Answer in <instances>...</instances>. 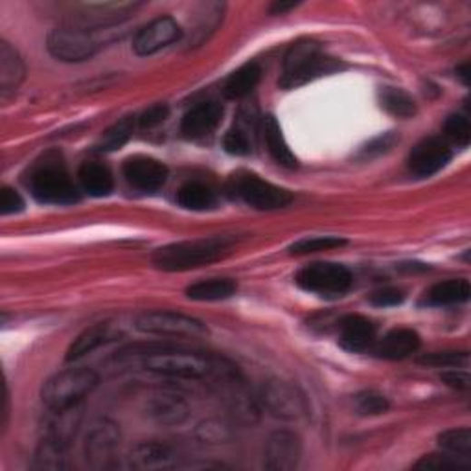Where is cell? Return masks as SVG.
<instances>
[{
	"label": "cell",
	"instance_id": "cell-1",
	"mask_svg": "<svg viewBox=\"0 0 471 471\" xmlns=\"http://www.w3.org/2000/svg\"><path fill=\"white\" fill-rule=\"evenodd\" d=\"M234 245L232 238L214 236L190 241H179L161 247L153 254V263L157 269L168 273H182L191 269L205 267L225 258Z\"/></svg>",
	"mask_w": 471,
	"mask_h": 471
},
{
	"label": "cell",
	"instance_id": "cell-42",
	"mask_svg": "<svg viewBox=\"0 0 471 471\" xmlns=\"http://www.w3.org/2000/svg\"><path fill=\"white\" fill-rule=\"evenodd\" d=\"M397 141H399V139H397L396 132L379 134V137H376L372 142H368V144L363 148L361 155L367 157V159H370V157H379V155L390 152Z\"/></svg>",
	"mask_w": 471,
	"mask_h": 471
},
{
	"label": "cell",
	"instance_id": "cell-27",
	"mask_svg": "<svg viewBox=\"0 0 471 471\" xmlns=\"http://www.w3.org/2000/svg\"><path fill=\"white\" fill-rule=\"evenodd\" d=\"M54 413H55V418L48 424L46 438H50L55 444L66 447L74 440V437L78 433V427L82 424L80 406H74V407H69V409H61V411H54Z\"/></svg>",
	"mask_w": 471,
	"mask_h": 471
},
{
	"label": "cell",
	"instance_id": "cell-31",
	"mask_svg": "<svg viewBox=\"0 0 471 471\" xmlns=\"http://www.w3.org/2000/svg\"><path fill=\"white\" fill-rule=\"evenodd\" d=\"M381 107L396 118H413L417 114V103L411 94L396 87H383L379 91Z\"/></svg>",
	"mask_w": 471,
	"mask_h": 471
},
{
	"label": "cell",
	"instance_id": "cell-43",
	"mask_svg": "<svg viewBox=\"0 0 471 471\" xmlns=\"http://www.w3.org/2000/svg\"><path fill=\"white\" fill-rule=\"evenodd\" d=\"M403 299H406V295H403L399 289L385 288V289H379V291L372 293L370 302H372L374 306H378V308H392V306L401 304Z\"/></svg>",
	"mask_w": 471,
	"mask_h": 471
},
{
	"label": "cell",
	"instance_id": "cell-44",
	"mask_svg": "<svg viewBox=\"0 0 471 471\" xmlns=\"http://www.w3.org/2000/svg\"><path fill=\"white\" fill-rule=\"evenodd\" d=\"M168 105H164V103H155V105H152V107H148L144 113H142V116H141V125L142 127H148V129H152V127H155V125H159V123H162L166 118H168Z\"/></svg>",
	"mask_w": 471,
	"mask_h": 471
},
{
	"label": "cell",
	"instance_id": "cell-15",
	"mask_svg": "<svg viewBox=\"0 0 471 471\" xmlns=\"http://www.w3.org/2000/svg\"><path fill=\"white\" fill-rule=\"evenodd\" d=\"M182 35L179 23L172 17H159L144 26L132 41V50L139 55H153L177 43Z\"/></svg>",
	"mask_w": 471,
	"mask_h": 471
},
{
	"label": "cell",
	"instance_id": "cell-10",
	"mask_svg": "<svg viewBox=\"0 0 471 471\" xmlns=\"http://www.w3.org/2000/svg\"><path fill=\"white\" fill-rule=\"evenodd\" d=\"M261 403L280 420H299L306 417V399L297 387L282 379H271L261 387Z\"/></svg>",
	"mask_w": 471,
	"mask_h": 471
},
{
	"label": "cell",
	"instance_id": "cell-39",
	"mask_svg": "<svg viewBox=\"0 0 471 471\" xmlns=\"http://www.w3.org/2000/svg\"><path fill=\"white\" fill-rule=\"evenodd\" d=\"M444 132H446L447 141H451L453 144H456L460 148H466L469 144V139H471L469 120L466 116H460V114H453L446 120Z\"/></svg>",
	"mask_w": 471,
	"mask_h": 471
},
{
	"label": "cell",
	"instance_id": "cell-35",
	"mask_svg": "<svg viewBox=\"0 0 471 471\" xmlns=\"http://www.w3.org/2000/svg\"><path fill=\"white\" fill-rule=\"evenodd\" d=\"M417 469H437V471H467L469 469V460L455 456L447 451L442 453H433L427 456H422L417 464Z\"/></svg>",
	"mask_w": 471,
	"mask_h": 471
},
{
	"label": "cell",
	"instance_id": "cell-4",
	"mask_svg": "<svg viewBox=\"0 0 471 471\" xmlns=\"http://www.w3.org/2000/svg\"><path fill=\"white\" fill-rule=\"evenodd\" d=\"M98 385V376L91 368H69L52 376L41 390V399L52 411L80 406V401Z\"/></svg>",
	"mask_w": 471,
	"mask_h": 471
},
{
	"label": "cell",
	"instance_id": "cell-32",
	"mask_svg": "<svg viewBox=\"0 0 471 471\" xmlns=\"http://www.w3.org/2000/svg\"><path fill=\"white\" fill-rule=\"evenodd\" d=\"M132 131H134V118L132 116H125V118L118 120L116 123H113L102 134L100 141L96 142V150L98 152H105V153L120 150L132 137Z\"/></svg>",
	"mask_w": 471,
	"mask_h": 471
},
{
	"label": "cell",
	"instance_id": "cell-12",
	"mask_svg": "<svg viewBox=\"0 0 471 471\" xmlns=\"http://www.w3.org/2000/svg\"><path fill=\"white\" fill-rule=\"evenodd\" d=\"M137 8L139 3H94V5H82L73 15L74 28L93 30V28H107L113 25H120L122 21L129 19Z\"/></svg>",
	"mask_w": 471,
	"mask_h": 471
},
{
	"label": "cell",
	"instance_id": "cell-23",
	"mask_svg": "<svg viewBox=\"0 0 471 471\" xmlns=\"http://www.w3.org/2000/svg\"><path fill=\"white\" fill-rule=\"evenodd\" d=\"M261 132H263V141H265V146H267V152L269 155L273 157V161L284 168H297V157L295 153L291 152L284 132H282V127L279 123V120L269 114L263 118V123H261Z\"/></svg>",
	"mask_w": 471,
	"mask_h": 471
},
{
	"label": "cell",
	"instance_id": "cell-22",
	"mask_svg": "<svg viewBox=\"0 0 471 471\" xmlns=\"http://www.w3.org/2000/svg\"><path fill=\"white\" fill-rule=\"evenodd\" d=\"M25 61L19 52L8 41L0 43V94L3 98L15 94L25 80Z\"/></svg>",
	"mask_w": 471,
	"mask_h": 471
},
{
	"label": "cell",
	"instance_id": "cell-20",
	"mask_svg": "<svg viewBox=\"0 0 471 471\" xmlns=\"http://www.w3.org/2000/svg\"><path fill=\"white\" fill-rule=\"evenodd\" d=\"M339 343L348 352H365L376 343V326L361 315H348L339 326Z\"/></svg>",
	"mask_w": 471,
	"mask_h": 471
},
{
	"label": "cell",
	"instance_id": "cell-41",
	"mask_svg": "<svg viewBox=\"0 0 471 471\" xmlns=\"http://www.w3.org/2000/svg\"><path fill=\"white\" fill-rule=\"evenodd\" d=\"M23 211L25 199L21 197V193L10 186H5L3 191H0V212H3V216H12Z\"/></svg>",
	"mask_w": 471,
	"mask_h": 471
},
{
	"label": "cell",
	"instance_id": "cell-21",
	"mask_svg": "<svg viewBox=\"0 0 471 471\" xmlns=\"http://www.w3.org/2000/svg\"><path fill=\"white\" fill-rule=\"evenodd\" d=\"M129 464L134 469L141 471H159V469H172L177 466L175 453L157 442H142L134 446L129 455Z\"/></svg>",
	"mask_w": 471,
	"mask_h": 471
},
{
	"label": "cell",
	"instance_id": "cell-6",
	"mask_svg": "<svg viewBox=\"0 0 471 471\" xmlns=\"http://www.w3.org/2000/svg\"><path fill=\"white\" fill-rule=\"evenodd\" d=\"M229 193L256 211H279L293 201V195L286 188L267 182L249 172H238L231 177Z\"/></svg>",
	"mask_w": 471,
	"mask_h": 471
},
{
	"label": "cell",
	"instance_id": "cell-19",
	"mask_svg": "<svg viewBox=\"0 0 471 471\" xmlns=\"http://www.w3.org/2000/svg\"><path fill=\"white\" fill-rule=\"evenodd\" d=\"M148 417L161 426H179L190 417V407L175 392H157L148 401Z\"/></svg>",
	"mask_w": 471,
	"mask_h": 471
},
{
	"label": "cell",
	"instance_id": "cell-47",
	"mask_svg": "<svg viewBox=\"0 0 471 471\" xmlns=\"http://www.w3.org/2000/svg\"><path fill=\"white\" fill-rule=\"evenodd\" d=\"M293 8H297V3H275V5L271 6V12L277 14V15H282V14L293 10Z\"/></svg>",
	"mask_w": 471,
	"mask_h": 471
},
{
	"label": "cell",
	"instance_id": "cell-17",
	"mask_svg": "<svg viewBox=\"0 0 471 471\" xmlns=\"http://www.w3.org/2000/svg\"><path fill=\"white\" fill-rule=\"evenodd\" d=\"M223 105L218 102H203L191 107L181 123V131L186 139L199 141L212 134L223 118Z\"/></svg>",
	"mask_w": 471,
	"mask_h": 471
},
{
	"label": "cell",
	"instance_id": "cell-8",
	"mask_svg": "<svg viewBox=\"0 0 471 471\" xmlns=\"http://www.w3.org/2000/svg\"><path fill=\"white\" fill-rule=\"evenodd\" d=\"M297 284L308 293L320 297H341L350 289L352 275L341 263L317 261L300 269Z\"/></svg>",
	"mask_w": 471,
	"mask_h": 471
},
{
	"label": "cell",
	"instance_id": "cell-14",
	"mask_svg": "<svg viewBox=\"0 0 471 471\" xmlns=\"http://www.w3.org/2000/svg\"><path fill=\"white\" fill-rule=\"evenodd\" d=\"M302 456V442L293 431H275L265 446V467L275 471H291Z\"/></svg>",
	"mask_w": 471,
	"mask_h": 471
},
{
	"label": "cell",
	"instance_id": "cell-3",
	"mask_svg": "<svg viewBox=\"0 0 471 471\" xmlns=\"http://www.w3.org/2000/svg\"><path fill=\"white\" fill-rule=\"evenodd\" d=\"M341 64L324 55L320 44L313 39L297 41L284 59V71L280 78L282 89H299L322 74L339 71Z\"/></svg>",
	"mask_w": 471,
	"mask_h": 471
},
{
	"label": "cell",
	"instance_id": "cell-37",
	"mask_svg": "<svg viewBox=\"0 0 471 471\" xmlns=\"http://www.w3.org/2000/svg\"><path fill=\"white\" fill-rule=\"evenodd\" d=\"M356 411L363 417H378L388 411V399L374 390L359 392L356 397Z\"/></svg>",
	"mask_w": 471,
	"mask_h": 471
},
{
	"label": "cell",
	"instance_id": "cell-29",
	"mask_svg": "<svg viewBox=\"0 0 471 471\" xmlns=\"http://www.w3.org/2000/svg\"><path fill=\"white\" fill-rule=\"evenodd\" d=\"M261 78V69L256 63H247L243 66H240L238 71H234L229 80L225 82L223 93L227 98L231 100H240L245 98L247 94H250L254 91V87L258 85Z\"/></svg>",
	"mask_w": 471,
	"mask_h": 471
},
{
	"label": "cell",
	"instance_id": "cell-2",
	"mask_svg": "<svg viewBox=\"0 0 471 471\" xmlns=\"http://www.w3.org/2000/svg\"><path fill=\"white\" fill-rule=\"evenodd\" d=\"M32 195L44 205H74L80 201V191L66 172L63 161L55 155L43 157L28 175Z\"/></svg>",
	"mask_w": 471,
	"mask_h": 471
},
{
	"label": "cell",
	"instance_id": "cell-28",
	"mask_svg": "<svg viewBox=\"0 0 471 471\" xmlns=\"http://www.w3.org/2000/svg\"><path fill=\"white\" fill-rule=\"evenodd\" d=\"M113 339V331L109 324H96L89 329H85L82 335H78L76 341L71 345L69 352H66V361H78L85 358L87 354L98 350L102 345Z\"/></svg>",
	"mask_w": 471,
	"mask_h": 471
},
{
	"label": "cell",
	"instance_id": "cell-18",
	"mask_svg": "<svg viewBox=\"0 0 471 471\" xmlns=\"http://www.w3.org/2000/svg\"><path fill=\"white\" fill-rule=\"evenodd\" d=\"M420 348V335L409 328L390 329L379 341L374 343L372 352L379 359L397 361L406 359Z\"/></svg>",
	"mask_w": 471,
	"mask_h": 471
},
{
	"label": "cell",
	"instance_id": "cell-11",
	"mask_svg": "<svg viewBox=\"0 0 471 471\" xmlns=\"http://www.w3.org/2000/svg\"><path fill=\"white\" fill-rule=\"evenodd\" d=\"M120 429L114 422L102 418L94 422L85 437V458L94 469H109L116 462L120 447Z\"/></svg>",
	"mask_w": 471,
	"mask_h": 471
},
{
	"label": "cell",
	"instance_id": "cell-33",
	"mask_svg": "<svg viewBox=\"0 0 471 471\" xmlns=\"http://www.w3.org/2000/svg\"><path fill=\"white\" fill-rule=\"evenodd\" d=\"M438 446L442 451H447L455 456L471 458V431L467 427L447 429L438 435Z\"/></svg>",
	"mask_w": 471,
	"mask_h": 471
},
{
	"label": "cell",
	"instance_id": "cell-36",
	"mask_svg": "<svg viewBox=\"0 0 471 471\" xmlns=\"http://www.w3.org/2000/svg\"><path fill=\"white\" fill-rule=\"evenodd\" d=\"M347 245V240L339 236H313V238H304L299 240L289 247L291 254H311V252H320V250H331L339 249Z\"/></svg>",
	"mask_w": 471,
	"mask_h": 471
},
{
	"label": "cell",
	"instance_id": "cell-24",
	"mask_svg": "<svg viewBox=\"0 0 471 471\" xmlns=\"http://www.w3.org/2000/svg\"><path fill=\"white\" fill-rule=\"evenodd\" d=\"M469 295H471L469 282L464 279H453V280L435 284L426 293L424 304L433 306V308H446V306H455V304L466 302L469 299Z\"/></svg>",
	"mask_w": 471,
	"mask_h": 471
},
{
	"label": "cell",
	"instance_id": "cell-48",
	"mask_svg": "<svg viewBox=\"0 0 471 471\" xmlns=\"http://www.w3.org/2000/svg\"><path fill=\"white\" fill-rule=\"evenodd\" d=\"M456 76L462 80L464 85L469 83V63H467V61L458 66V69H456Z\"/></svg>",
	"mask_w": 471,
	"mask_h": 471
},
{
	"label": "cell",
	"instance_id": "cell-46",
	"mask_svg": "<svg viewBox=\"0 0 471 471\" xmlns=\"http://www.w3.org/2000/svg\"><path fill=\"white\" fill-rule=\"evenodd\" d=\"M199 435H201V438L209 440V442H221L223 440V427L209 422V424H203L199 427Z\"/></svg>",
	"mask_w": 471,
	"mask_h": 471
},
{
	"label": "cell",
	"instance_id": "cell-30",
	"mask_svg": "<svg viewBox=\"0 0 471 471\" xmlns=\"http://www.w3.org/2000/svg\"><path fill=\"white\" fill-rule=\"evenodd\" d=\"M238 286L231 279H211L197 282L186 289V297L197 302H218L231 299L236 293Z\"/></svg>",
	"mask_w": 471,
	"mask_h": 471
},
{
	"label": "cell",
	"instance_id": "cell-40",
	"mask_svg": "<svg viewBox=\"0 0 471 471\" xmlns=\"http://www.w3.org/2000/svg\"><path fill=\"white\" fill-rule=\"evenodd\" d=\"M469 356L467 352H433L422 356L420 363L427 367H437V368H456L460 365H467Z\"/></svg>",
	"mask_w": 471,
	"mask_h": 471
},
{
	"label": "cell",
	"instance_id": "cell-5",
	"mask_svg": "<svg viewBox=\"0 0 471 471\" xmlns=\"http://www.w3.org/2000/svg\"><path fill=\"white\" fill-rule=\"evenodd\" d=\"M142 367L153 374L179 379H201L212 370V363L207 356L182 348L146 352L142 358Z\"/></svg>",
	"mask_w": 471,
	"mask_h": 471
},
{
	"label": "cell",
	"instance_id": "cell-16",
	"mask_svg": "<svg viewBox=\"0 0 471 471\" xmlns=\"http://www.w3.org/2000/svg\"><path fill=\"white\" fill-rule=\"evenodd\" d=\"M125 181L141 191H157L168 181V168L152 157H131L123 162Z\"/></svg>",
	"mask_w": 471,
	"mask_h": 471
},
{
	"label": "cell",
	"instance_id": "cell-9",
	"mask_svg": "<svg viewBox=\"0 0 471 471\" xmlns=\"http://www.w3.org/2000/svg\"><path fill=\"white\" fill-rule=\"evenodd\" d=\"M48 52L64 63H82L96 54L98 43L87 30L82 28H57L46 39Z\"/></svg>",
	"mask_w": 471,
	"mask_h": 471
},
{
	"label": "cell",
	"instance_id": "cell-25",
	"mask_svg": "<svg viewBox=\"0 0 471 471\" xmlns=\"http://www.w3.org/2000/svg\"><path fill=\"white\" fill-rule=\"evenodd\" d=\"M177 203L186 211L205 212V211H211L216 207L218 195L209 184L199 182V181H190L179 188Z\"/></svg>",
	"mask_w": 471,
	"mask_h": 471
},
{
	"label": "cell",
	"instance_id": "cell-45",
	"mask_svg": "<svg viewBox=\"0 0 471 471\" xmlns=\"http://www.w3.org/2000/svg\"><path fill=\"white\" fill-rule=\"evenodd\" d=\"M440 378H442V381H444L447 387H451V388H455V390L466 392V390L469 388V376H467L466 372L456 370V368L444 372Z\"/></svg>",
	"mask_w": 471,
	"mask_h": 471
},
{
	"label": "cell",
	"instance_id": "cell-13",
	"mask_svg": "<svg viewBox=\"0 0 471 471\" xmlns=\"http://www.w3.org/2000/svg\"><path fill=\"white\" fill-rule=\"evenodd\" d=\"M451 161L449 142L442 137H429L415 146L409 155V170L417 177H431Z\"/></svg>",
	"mask_w": 471,
	"mask_h": 471
},
{
	"label": "cell",
	"instance_id": "cell-38",
	"mask_svg": "<svg viewBox=\"0 0 471 471\" xmlns=\"http://www.w3.org/2000/svg\"><path fill=\"white\" fill-rule=\"evenodd\" d=\"M223 148L231 155H238V157L249 155L252 152L249 129L243 125H234L232 129H229L223 139Z\"/></svg>",
	"mask_w": 471,
	"mask_h": 471
},
{
	"label": "cell",
	"instance_id": "cell-26",
	"mask_svg": "<svg viewBox=\"0 0 471 471\" xmlns=\"http://www.w3.org/2000/svg\"><path fill=\"white\" fill-rule=\"evenodd\" d=\"M78 179L82 190L93 197H107L114 188L113 173L102 162H83Z\"/></svg>",
	"mask_w": 471,
	"mask_h": 471
},
{
	"label": "cell",
	"instance_id": "cell-7",
	"mask_svg": "<svg viewBox=\"0 0 471 471\" xmlns=\"http://www.w3.org/2000/svg\"><path fill=\"white\" fill-rule=\"evenodd\" d=\"M134 328L148 335H161V338H184V339H197L209 333L205 322L182 313L164 311V309L139 313L137 319H134Z\"/></svg>",
	"mask_w": 471,
	"mask_h": 471
},
{
	"label": "cell",
	"instance_id": "cell-34",
	"mask_svg": "<svg viewBox=\"0 0 471 471\" xmlns=\"http://www.w3.org/2000/svg\"><path fill=\"white\" fill-rule=\"evenodd\" d=\"M64 449L66 447L55 444L54 440L44 438L35 451L34 467L35 469H46V471L63 469L64 467Z\"/></svg>",
	"mask_w": 471,
	"mask_h": 471
}]
</instances>
